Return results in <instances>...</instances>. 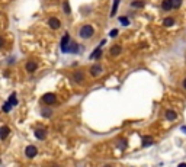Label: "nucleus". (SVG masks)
Listing matches in <instances>:
<instances>
[{
	"instance_id": "1",
	"label": "nucleus",
	"mask_w": 186,
	"mask_h": 167,
	"mask_svg": "<svg viewBox=\"0 0 186 167\" xmlns=\"http://www.w3.org/2000/svg\"><path fill=\"white\" fill-rule=\"evenodd\" d=\"M93 34H95V29H93V26H90V25H84V26H81L80 31H79V35H80V38H83V39L92 38Z\"/></svg>"
},
{
	"instance_id": "2",
	"label": "nucleus",
	"mask_w": 186,
	"mask_h": 167,
	"mask_svg": "<svg viewBox=\"0 0 186 167\" xmlns=\"http://www.w3.org/2000/svg\"><path fill=\"white\" fill-rule=\"evenodd\" d=\"M55 100H57V96L54 93H47L42 96V102L47 105H52V103H55Z\"/></svg>"
},
{
	"instance_id": "3",
	"label": "nucleus",
	"mask_w": 186,
	"mask_h": 167,
	"mask_svg": "<svg viewBox=\"0 0 186 167\" xmlns=\"http://www.w3.org/2000/svg\"><path fill=\"white\" fill-rule=\"evenodd\" d=\"M37 154H38V148H37L35 145H28V147H26L25 155H26L28 158H32V157H35Z\"/></svg>"
},
{
	"instance_id": "4",
	"label": "nucleus",
	"mask_w": 186,
	"mask_h": 167,
	"mask_svg": "<svg viewBox=\"0 0 186 167\" xmlns=\"http://www.w3.org/2000/svg\"><path fill=\"white\" fill-rule=\"evenodd\" d=\"M70 42H71V41H70V35H68V34H65V35L61 38V49H63L64 52H67V48H68L67 45H68Z\"/></svg>"
},
{
	"instance_id": "5",
	"label": "nucleus",
	"mask_w": 186,
	"mask_h": 167,
	"mask_svg": "<svg viewBox=\"0 0 186 167\" xmlns=\"http://www.w3.org/2000/svg\"><path fill=\"white\" fill-rule=\"evenodd\" d=\"M35 137H37L38 140H41V141H42V140H45V138H47V131H45L44 128H41V126H39V128H37V129H35Z\"/></svg>"
},
{
	"instance_id": "6",
	"label": "nucleus",
	"mask_w": 186,
	"mask_h": 167,
	"mask_svg": "<svg viewBox=\"0 0 186 167\" xmlns=\"http://www.w3.org/2000/svg\"><path fill=\"white\" fill-rule=\"evenodd\" d=\"M73 80L77 83V85H80V83L84 81V74H83L81 71H76V73L73 74Z\"/></svg>"
},
{
	"instance_id": "7",
	"label": "nucleus",
	"mask_w": 186,
	"mask_h": 167,
	"mask_svg": "<svg viewBox=\"0 0 186 167\" xmlns=\"http://www.w3.org/2000/svg\"><path fill=\"white\" fill-rule=\"evenodd\" d=\"M48 25H50L52 29H58V28L61 26V22H60V19H57V18H50Z\"/></svg>"
},
{
	"instance_id": "8",
	"label": "nucleus",
	"mask_w": 186,
	"mask_h": 167,
	"mask_svg": "<svg viewBox=\"0 0 186 167\" xmlns=\"http://www.w3.org/2000/svg\"><path fill=\"white\" fill-rule=\"evenodd\" d=\"M164 116H166V119H167V121H176V119H177V113H176L173 109H169V111H166Z\"/></svg>"
},
{
	"instance_id": "9",
	"label": "nucleus",
	"mask_w": 186,
	"mask_h": 167,
	"mask_svg": "<svg viewBox=\"0 0 186 167\" xmlns=\"http://www.w3.org/2000/svg\"><path fill=\"white\" fill-rule=\"evenodd\" d=\"M101 73H102V65H101V64H96V65H93V67L90 68V74H92L93 77L99 76Z\"/></svg>"
},
{
	"instance_id": "10",
	"label": "nucleus",
	"mask_w": 186,
	"mask_h": 167,
	"mask_svg": "<svg viewBox=\"0 0 186 167\" xmlns=\"http://www.w3.org/2000/svg\"><path fill=\"white\" fill-rule=\"evenodd\" d=\"M161 9H163V10H166V12H169V10L174 9V8H173V3H172V0H163V3H161Z\"/></svg>"
},
{
	"instance_id": "11",
	"label": "nucleus",
	"mask_w": 186,
	"mask_h": 167,
	"mask_svg": "<svg viewBox=\"0 0 186 167\" xmlns=\"http://www.w3.org/2000/svg\"><path fill=\"white\" fill-rule=\"evenodd\" d=\"M9 134H10V129L6 125H3L2 128H0V137H2V140H6Z\"/></svg>"
},
{
	"instance_id": "12",
	"label": "nucleus",
	"mask_w": 186,
	"mask_h": 167,
	"mask_svg": "<svg viewBox=\"0 0 186 167\" xmlns=\"http://www.w3.org/2000/svg\"><path fill=\"white\" fill-rule=\"evenodd\" d=\"M121 51H122V48H121V45H114L112 48H111V55L112 57H116V55H119L121 54Z\"/></svg>"
},
{
	"instance_id": "13",
	"label": "nucleus",
	"mask_w": 186,
	"mask_h": 167,
	"mask_svg": "<svg viewBox=\"0 0 186 167\" xmlns=\"http://www.w3.org/2000/svg\"><path fill=\"white\" fill-rule=\"evenodd\" d=\"M79 51V45L76 44V42H70V45H68V48H67V52H70V54H76Z\"/></svg>"
},
{
	"instance_id": "14",
	"label": "nucleus",
	"mask_w": 186,
	"mask_h": 167,
	"mask_svg": "<svg viewBox=\"0 0 186 167\" xmlns=\"http://www.w3.org/2000/svg\"><path fill=\"white\" fill-rule=\"evenodd\" d=\"M37 68H38V65H37V63H34V61H29V63L26 64V71H28V73H34Z\"/></svg>"
},
{
	"instance_id": "15",
	"label": "nucleus",
	"mask_w": 186,
	"mask_h": 167,
	"mask_svg": "<svg viewBox=\"0 0 186 167\" xmlns=\"http://www.w3.org/2000/svg\"><path fill=\"white\" fill-rule=\"evenodd\" d=\"M163 25L166 26V28H170V26H173L174 25V18H166L164 21H163Z\"/></svg>"
},
{
	"instance_id": "16",
	"label": "nucleus",
	"mask_w": 186,
	"mask_h": 167,
	"mask_svg": "<svg viewBox=\"0 0 186 167\" xmlns=\"http://www.w3.org/2000/svg\"><path fill=\"white\" fill-rule=\"evenodd\" d=\"M101 55H102V48H99V47H98L95 51H93V54L90 55V58H92V60H96V58H99Z\"/></svg>"
},
{
	"instance_id": "17",
	"label": "nucleus",
	"mask_w": 186,
	"mask_h": 167,
	"mask_svg": "<svg viewBox=\"0 0 186 167\" xmlns=\"http://www.w3.org/2000/svg\"><path fill=\"white\" fill-rule=\"evenodd\" d=\"M116 147H119V150H125V148L128 147L127 140H118V141H116Z\"/></svg>"
},
{
	"instance_id": "18",
	"label": "nucleus",
	"mask_w": 186,
	"mask_h": 167,
	"mask_svg": "<svg viewBox=\"0 0 186 167\" xmlns=\"http://www.w3.org/2000/svg\"><path fill=\"white\" fill-rule=\"evenodd\" d=\"M143 6H144V2H141V0H134L131 3V8H135V9H140Z\"/></svg>"
},
{
	"instance_id": "19",
	"label": "nucleus",
	"mask_w": 186,
	"mask_h": 167,
	"mask_svg": "<svg viewBox=\"0 0 186 167\" xmlns=\"http://www.w3.org/2000/svg\"><path fill=\"white\" fill-rule=\"evenodd\" d=\"M118 5H119V0H114V6H112V10H111V16H115V13L118 10Z\"/></svg>"
},
{
	"instance_id": "20",
	"label": "nucleus",
	"mask_w": 186,
	"mask_h": 167,
	"mask_svg": "<svg viewBox=\"0 0 186 167\" xmlns=\"http://www.w3.org/2000/svg\"><path fill=\"white\" fill-rule=\"evenodd\" d=\"M12 106H15V105H18V100H16V95L15 93H12L10 96H9V100H8Z\"/></svg>"
},
{
	"instance_id": "21",
	"label": "nucleus",
	"mask_w": 186,
	"mask_h": 167,
	"mask_svg": "<svg viewBox=\"0 0 186 167\" xmlns=\"http://www.w3.org/2000/svg\"><path fill=\"white\" fill-rule=\"evenodd\" d=\"M153 144V140L150 137H144V141H143V147H150Z\"/></svg>"
},
{
	"instance_id": "22",
	"label": "nucleus",
	"mask_w": 186,
	"mask_h": 167,
	"mask_svg": "<svg viewBox=\"0 0 186 167\" xmlns=\"http://www.w3.org/2000/svg\"><path fill=\"white\" fill-rule=\"evenodd\" d=\"M41 115L45 116V118H50V116L52 115V111H51V109H42V111H41Z\"/></svg>"
},
{
	"instance_id": "23",
	"label": "nucleus",
	"mask_w": 186,
	"mask_h": 167,
	"mask_svg": "<svg viewBox=\"0 0 186 167\" xmlns=\"http://www.w3.org/2000/svg\"><path fill=\"white\" fill-rule=\"evenodd\" d=\"M63 8H64V12L67 13V15H70V12H71V9H70V5H68V2L65 0V2L63 3Z\"/></svg>"
},
{
	"instance_id": "24",
	"label": "nucleus",
	"mask_w": 186,
	"mask_h": 167,
	"mask_svg": "<svg viewBox=\"0 0 186 167\" xmlns=\"http://www.w3.org/2000/svg\"><path fill=\"white\" fill-rule=\"evenodd\" d=\"M119 22L124 25V26H127V25H130V19L127 18V16H121L119 18Z\"/></svg>"
},
{
	"instance_id": "25",
	"label": "nucleus",
	"mask_w": 186,
	"mask_h": 167,
	"mask_svg": "<svg viewBox=\"0 0 186 167\" xmlns=\"http://www.w3.org/2000/svg\"><path fill=\"white\" fill-rule=\"evenodd\" d=\"M10 109H12V105H10L9 102H6V103L3 105V112L8 113V112H10Z\"/></svg>"
},
{
	"instance_id": "26",
	"label": "nucleus",
	"mask_w": 186,
	"mask_h": 167,
	"mask_svg": "<svg viewBox=\"0 0 186 167\" xmlns=\"http://www.w3.org/2000/svg\"><path fill=\"white\" fill-rule=\"evenodd\" d=\"M172 3H173V8L177 9V8H180V5H182V0H172Z\"/></svg>"
},
{
	"instance_id": "27",
	"label": "nucleus",
	"mask_w": 186,
	"mask_h": 167,
	"mask_svg": "<svg viewBox=\"0 0 186 167\" xmlns=\"http://www.w3.org/2000/svg\"><path fill=\"white\" fill-rule=\"evenodd\" d=\"M109 35H111V36H112V38H115V36H116V35H118V29H116V28H115V29H112V31H111V34H109Z\"/></svg>"
},
{
	"instance_id": "28",
	"label": "nucleus",
	"mask_w": 186,
	"mask_h": 167,
	"mask_svg": "<svg viewBox=\"0 0 186 167\" xmlns=\"http://www.w3.org/2000/svg\"><path fill=\"white\" fill-rule=\"evenodd\" d=\"M182 86H183V89H186V78L183 80V83H182Z\"/></svg>"
},
{
	"instance_id": "29",
	"label": "nucleus",
	"mask_w": 186,
	"mask_h": 167,
	"mask_svg": "<svg viewBox=\"0 0 186 167\" xmlns=\"http://www.w3.org/2000/svg\"><path fill=\"white\" fill-rule=\"evenodd\" d=\"M177 167H186V163H180V164H179Z\"/></svg>"
},
{
	"instance_id": "30",
	"label": "nucleus",
	"mask_w": 186,
	"mask_h": 167,
	"mask_svg": "<svg viewBox=\"0 0 186 167\" xmlns=\"http://www.w3.org/2000/svg\"><path fill=\"white\" fill-rule=\"evenodd\" d=\"M182 131H183V132H186V126H182Z\"/></svg>"
},
{
	"instance_id": "31",
	"label": "nucleus",
	"mask_w": 186,
	"mask_h": 167,
	"mask_svg": "<svg viewBox=\"0 0 186 167\" xmlns=\"http://www.w3.org/2000/svg\"><path fill=\"white\" fill-rule=\"evenodd\" d=\"M105 167H112V166H105Z\"/></svg>"
}]
</instances>
